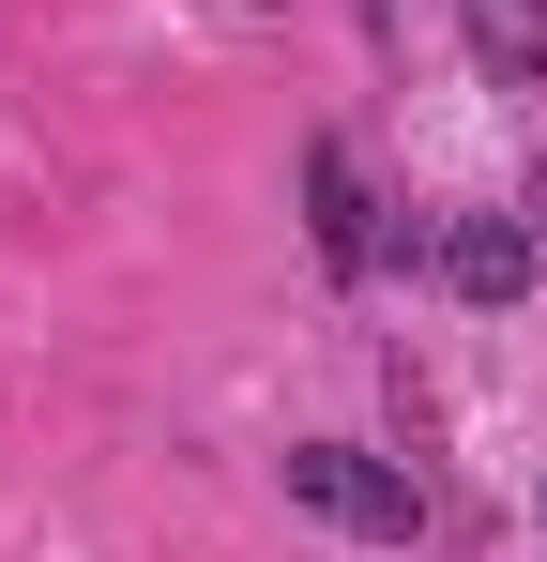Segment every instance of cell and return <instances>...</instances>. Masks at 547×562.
<instances>
[{"mask_svg":"<svg viewBox=\"0 0 547 562\" xmlns=\"http://www.w3.org/2000/svg\"><path fill=\"white\" fill-rule=\"evenodd\" d=\"M289 502H320V517L365 532V548H411V532H426V486L395 457H365V441H289Z\"/></svg>","mask_w":547,"mask_h":562,"instance_id":"6da1fadb","label":"cell"},{"mask_svg":"<svg viewBox=\"0 0 547 562\" xmlns=\"http://www.w3.org/2000/svg\"><path fill=\"white\" fill-rule=\"evenodd\" d=\"M533 228H547V168H533Z\"/></svg>","mask_w":547,"mask_h":562,"instance_id":"5b68a950","label":"cell"},{"mask_svg":"<svg viewBox=\"0 0 547 562\" xmlns=\"http://www.w3.org/2000/svg\"><path fill=\"white\" fill-rule=\"evenodd\" d=\"M533 259H547L533 213H456V228H442V289H456V304H517Z\"/></svg>","mask_w":547,"mask_h":562,"instance_id":"3957f363","label":"cell"},{"mask_svg":"<svg viewBox=\"0 0 547 562\" xmlns=\"http://www.w3.org/2000/svg\"><path fill=\"white\" fill-rule=\"evenodd\" d=\"M533 517H547V502H533Z\"/></svg>","mask_w":547,"mask_h":562,"instance_id":"8992f818","label":"cell"},{"mask_svg":"<svg viewBox=\"0 0 547 562\" xmlns=\"http://www.w3.org/2000/svg\"><path fill=\"white\" fill-rule=\"evenodd\" d=\"M304 244H320V274H335V289H365V274H380V213H365L350 137H304Z\"/></svg>","mask_w":547,"mask_h":562,"instance_id":"7a4b0ae2","label":"cell"},{"mask_svg":"<svg viewBox=\"0 0 547 562\" xmlns=\"http://www.w3.org/2000/svg\"><path fill=\"white\" fill-rule=\"evenodd\" d=\"M456 15H471V61H487L502 92L547 77V0H456Z\"/></svg>","mask_w":547,"mask_h":562,"instance_id":"277c9868","label":"cell"}]
</instances>
